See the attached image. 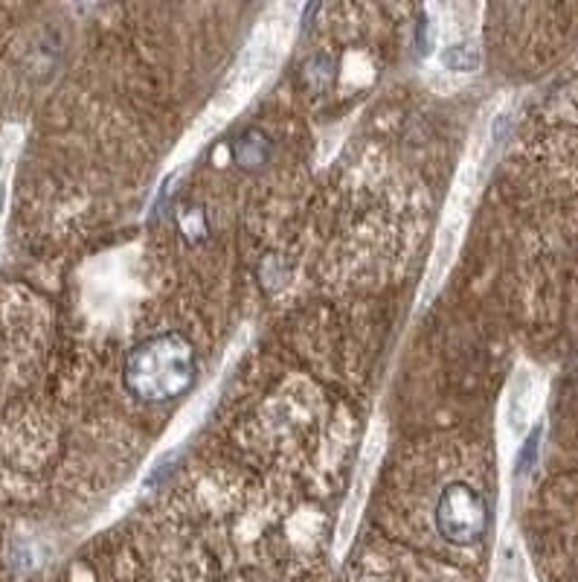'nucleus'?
Segmentation results:
<instances>
[{
	"label": "nucleus",
	"mask_w": 578,
	"mask_h": 582,
	"mask_svg": "<svg viewBox=\"0 0 578 582\" xmlns=\"http://www.w3.org/2000/svg\"><path fill=\"white\" fill-rule=\"evenodd\" d=\"M291 32H294V6H277L265 23H259L256 32L251 35V42L244 44L233 73L227 76V82L216 94L213 106L204 111V116L195 123L189 137L183 140V152H195L206 140V134L221 132L233 120V114L242 106H247V99L256 94L259 85H265L277 73L282 56L288 53Z\"/></svg>",
	"instance_id": "1"
},
{
	"label": "nucleus",
	"mask_w": 578,
	"mask_h": 582,
	"mask_svg": "<svg viewBox=\"0 0 578 582\" xmlns=\"http://www.w3.org/2000/svg\"><path fill=\"white\" fill-rule=\"evenodd\" d=\"M195 379V346L180 332H163L134 346L125 361V384L142 402H169Z\"/></svg>",
	"instance_id": "2"
},
{
	"label": "nucleus",
	"mask_w": 578,
	"mask_h": 582,
	"mask_svg": "<svg viewBox=\"0 0 578 582\" xmlns=\"http://www.w3.org/2000/svg\"><path fill=\"white\" fill-rule=\"evenodd\" d=\"M482 163H485V134H477V140L471 143L463 166H459L456 180L448 192V204H445V216L436 233V245H433L427 280L422 289V303H427L433 294L439 291V286L448 277V271L456 260L459 245L465 239V227L471 210H474L477 192H480V178H482Z\"/></svg>",
	"instance_id": "3"
},
{
	"label": "nucleus",
	"mask_w": 578,
	"mask_h": 582,
	"mask_svg": "<svg viewBox=\"0 0 578 582\" xmlns=\"http://www.w3.org/2000/svg\"><path fill=\"white\" fill-rule=\"evenodd\" d=\"M436 530L451 545H477L489 530V507L480 489L463 481L445 486L436 501Z\"/></svg>",
	"instance_id": "4"
},
{
	"label": "nucleus",
	"mask_w": 578,
	"mask_h": 582,
	"mask_svg": "<svg viewBox=\"0 0 578 582\" xmlns=\"http://www.w3.org/2000/svg\"><path fill=\"white\" fill-rule=\"evenodd\" d=\"M384 446H387V425L384 422H372L370 434H366V443L361 448L358 466H354V477H352L349 495H346V503H344V513H340L337 541H335L337 553L346 550V545H349L352 536H354V527H358V522H361L363 507H366V498H370V493H372V484H375L381 457H384Z\"/></svg>",
	"instance_id": "5"
},
{
	"label": "nucleus",
	"mask_w": 578,
	"mask_h": 582,
	"mask_svg": "<svg viewBox=\"0 0 578 582\" xmlns=\"http://www.w3.org/2000/svg\"><path fill=\"white\" fill-rule=\"evenodd\" d=\"M537 405V379L532 370H518V376L511 379L509 396H506V408H503V422L506 429L523 437L532 422V413Z\"/></svg>",
	"instance_id": "6"
},
{
	"label": "nucleus",
	"mask_w": 578,
	"mask_h": 582,
	"mask_svg": "<svg viewBox=\"0 0 578 582\" xmlns=\"http://www.w3.org/2000/svg\"><path fill=\"white\" fill-rule=\"evenodd\" d=\"M439 68L448 73H474L480 68V44L471 42L468 30L439 47Z\"/></svg>",
	"instance_id": "7"
},
{
	"label": "nucleus",
	"mask_w": 578,
	"mask_h": 582,
	"mask_svg": "<svg viewBox=\"0 0 578 582\" xmlns=\"http://www.w3.org/2000/svg\"><path fill=\"white\" fill-rule=\"evenodd\" d=\"M268 154H271L268 137L261 132H256V128L244 132L239 137V143H235V163H242L244 170H256V166H261L268 161Z\"/></svg>",
	"instance_id": "8"
}]
</instances>
